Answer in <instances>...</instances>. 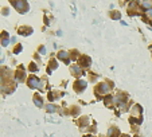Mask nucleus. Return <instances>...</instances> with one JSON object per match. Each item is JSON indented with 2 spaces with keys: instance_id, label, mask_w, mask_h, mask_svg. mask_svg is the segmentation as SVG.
Masks as SVG:
<instances>
[{
  "instance_id": "obj_7",
  "label": "nucleus",
  "mask_w": 152,
  "mask_h": 137,
  "mask_svg": "<svg viewBox=\"0 0 152 137\" xmlns=\"http://www.w3.org/2000/svg\"><path fill=\"white\" fill-rule=\"evenodd\" d=\"M58 56H59V59H63L66 63H69V54L66 53V51H61L58 54Z\"/></svg>"
},
{
  "instance_id": "obj_5",
  "label": "nucleus",
  "mask_w": 152,
  "mask_h": 137,
  "mask_svg": "<svg viewBox=\"0 0 152 137\" xmlns=\"http://www.w3.org/2000/svg\"><path fill=\"white\" fill-rule=\"evenodd\" d=\"M85 85H86V83H85L84 81H77V82H75V90H77V92H82L84 90V89H85Z\"/></svg>"
},
{
  "instance_id": "obj_6",
  "label": "nucleus",
  "mask_w": 152,
  "mask_h": 137,
  "mask_svg": "<svg viewBox=\"0 0 152 137\" xmlns=\"http://www.w3.org/2000/svg\"><path fill=\"white\" fill-rule=\"evenodd\" d=\"M2 46H8V32L6 31L2 34Z\"/></svg>"
},
{
  "instance_id": "obj_21",
  "label": "nucleus",
  "mask_w": 152,
  "mask_h": 137,
  "mask_svg": "<svg viewBox=\"0 0 152 137\" xmlns=\"http://www.w3.org/2000/svg\"><path fill=\"white\" fill-rule=\"evenodd\" d=\"M122 137H128V136H122Z\"/></svg>"
},
{
  "instance_id": "obj_3",
  "label": "nucleus",
  "mask_w": 152,
  "mask_h": 137,
  "mask_svg": "<svg viewBox=\"0 0 152 137\" xmlns=\"http://www.w3.org/2000/svg\"><path fill=\"white\" fill-rule=\"evenodd\" d=\"M109 90H110V87L108 86V83H100L98 87H97V92H98L100 94H105V93H108Z\"/></svg>"
},
{
  "instance_id": "obj_20",
  "label": "nucleus",
  "mask_w": 152,
  "mask_h": 137,
  "mask_svg": "<svg viewBox=\"0 0 152 137\" xmlns=\"http://www.w3.org/2000/svg\"><path fill=\"white\" fill-rule=\"evenodd\" d=\"M39 51H40L42 54H43V53H45V47H40V49H39Z\"/></svg>"
},
{
  "instance_id": "obj_16",
  "label": "nucleus",
  "mask_w": 152,
  "mask_h": 137,
  "mask_svg": "<svg viewBox=\"0 0 152 137\" xmlns=\"http://www.w3.org/2000/svg\"><path fill=\"white\" fill-rule=\"evenodd\" d=\"M57 67V62L55 60H51V69H55Z\"/></svg>"
},
{
  "instance_id": "obj_19",
  "label": "nucleus",
  "mask_w": 152,
  "mask_h": 137,
  "mask_svg": "<svg viewBox=\"0 0 152 137\" xmlns=\"http://www.w3.org/2000/svg\"><path fill=\"white\" fill-rule=\"evenodd\" d=\"M147 15H148V16H152V8H151V9H148V11H147Z\"/></svg>"
},
{
  "instance_id": "obj_2",
  "label": "nucleus",
  "mask_w": 152,
  "mask_h": 137,
  "mask_svg": "<svg viewBox=\"0 0 152 137\" xmlns=\"http://www.w3.org/2000/svg\"><path fill=\"white\" fill-rule=\"evenodd\" d=\"M40 85V82H39V79H38L36 77H34V75H32V77H30L28 78V86L30 87H38ZM40 87V86H39Z\"/></svg>"
},
{
  "instance_id": "obj_8",
  "label": "nucleus",
  "mask_w": 152,
  "mask_h": 137,
  "mask_svg": "<svg viewBox=\"0 0 152 137\" xmlns=\"http://www.w3.org/2000/svg\"><path fill=\"white\" fill-rule=\"evenodd\" d=\"M140 113H141V108L139 106V105H133V106H132V114H140Z\"/></svg>"
},
{
  "instance_id": "obj_15",
  "label": "nucleus",
  "mask_w": 152,
  "mask_h": 137,
  "mask_svg": "<svg viewBox=\"0 0 152 137\" xmlns=\"http://www.w3.org/2000/svg\"><path fill=\"white\" fill-rule=\"evenodd\" d=\"M143 6H144V7H147V8H149V9H151V6H152V4H151L149 2H144V3H143Z\"/></svg>"
},
{
  "instance_id": "obj_9",
  "label": "nucleus",
  "mask_w": 152,
  "mask_h": 137,
  "mask_svg": "<svg viewBox=\"0 0 152 137\" xmlns=\"http://www.w3.org/2000/svg\"><path fill=\"white\" fill-rule=\"evenodd\" d=\"M70 70H72V73H73L74 75H79V74H81V69L78 67V66H73Z\"/></svg>"
},
{
  "instance_id": "obj_14",
  "label": "nucleus",
  "mask_w": 152,
  "mask_h": 137,
  "mask_svg": "<svg viewBox=\"0 0 152 137\" xmlns=\"http://www.w3.org/2000/svg\"><path fill=\"white\" fill-rule=\"evenodd\" d=\"M16 75H18V77H16L18 81H22V79H23V75H24V74H23V73H16Z\"/></svg>"
},
{
  "instance_id": "obj_10",
  "label": "nucleus",
  "mask_w": 152,
  "mask_h": 137,
  "mask_svg": "<svg viewBox=\"0 0 152 137\" xmlns=\"http://www.w3.org/2000/svg\"><path fill=\"white\" fill-rule=\"evenodd\" d=\"M34 102H35V105H38V106H42V100L38 96H35V98H34Z\"/></svg>"
},
{
  "instance_id": "obj_1",
  "label": "nucleus",
  "mask_w": 152,
  "mask_h": 137,
  "mask_svg": "<svg viewBox=\"0 0 152 137\" xmlns=\"http://www.w3.org/2000/svg\"><path fill=\"white\" fill-rule=\"evenodd\" d=\"M13 4V7L18 8V11L19 12H22V13H24L28 11V4L26 2H22V0H19V2H12Z\"/></svg>"
},
{
  "instance_id": "obj_17",
  "label": "nucleus",
  "mask_w": 152,
  "mask_h": 137,
  "mask_svg": "<svg viewBox=\"0 0 152 137\" xmlns=\"http://www.w3.org/2000/svg\"><path fill=\"white\" fill-rule=\"evenodd\" d=\"M19 51H22V46L19 44L18 47H15V53H19Z\"/></svg>"
},
{
  "instance_id": "obj_13",
  "label": "nucleus",
  "mask_w": 152,
  "mask_h": 137,
  "mask_svg": "<svg viewBox=\"0 0 152 137\" xmlns=\"http://www.w3.org/2000/svg\"><path fill=\"white\" fill-rule=\"evenodd\" d=\"M112 18L113 19H120V13L118 12H112Z\"/></svg>"
},
{
  "instance_id": "obj_12",
  "label": "nucleus",
  "mask_w": 152,
  "mask_h": 137,
  "mask_svg": "<svg viewBox=\"0 0 152 137\" xmlns=\"http://www.w3.org/2000/svg\"><path fill=\"white\" fill-rule=\"evenodd\" d=\"M28 69H30V71H36V70H38V67L35 66V63H31V65H30V67H28Z\"/></svg>"
},
{
  "instance_id": "obj_18",
  "label": "nucleus",
  "mask_w": 152,
  "mask_h": 137,
  "mask_svg": "<svg viewBox=\"0 0 152 137\" xmlns=\"http://www.w3.org/2000/svg\"><path fill=\"white\" fill-rule=\"evenodd\" d=\"M49 98H50V101H53L55 97H54V94H53V93H50V94H49Z\"/></svg>"
},
{
  "instance_id": "obj_11",
  "label": "nucleus",
  "mask_w": 152,
  "mask_h": 137,
  "mask_svg": "<svg viewBox=\"0 0 152 137\" xmlns=\"http://www.w3.org/2000/svg\"><path fill=\"white\" fill-rule=\"evenodd\" d=\"M57 109H55V106L54 105H49L47 106V112H50V113H53V112H55Z\"/></svg>"
},
{
  "instance_id": "obj_4",
  "label": "nucleus",
  "mask_w": 152,
  "mask_h": 137,
  "mask_svg": "<svg viewBox=\"0 0 152 137\" xmlns=\"http://www.w3.org/2000/svg\"><path fill=\"white\" fill-rule=\"evenodd\" d=\"M90 62H92V60H90L89 56L82 55V56L79 58V65H81V66H84V67H88V66L90 65Z\"/></svg>"
}]
</instances>
